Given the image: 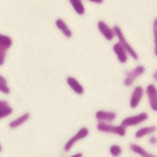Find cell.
<instances>
[{
  "label": "cell",
  "instance_id": "1",
  "mask_svg": "<svg viewBox=\"0 0 157 157\" xmlns=\"http://www.w3.org/2000/svg\"><path fill=\"white\" fill-rule=\"evenodd\" d=\"M96 129L99 132L110 134V135H115V136H119V137H124L126 135V128H124L121 124H114V121L113 123L97 121Z\"/></svg>",
  "mask_w": 157,
  "mask_h": 157
},
{
  "label": "cell",
  "instance_id": "2",
  "mask_svg": "<svg viewBox=\"0 0 157 157\" xmlns=\"http://www.w3.org/2000/svg\"><path fill=\"white\" fill-rule=\"evenodd\" d=\"M113 28H114V32H115V39H117V42H118V43H119V44L128 52V54H129V56H130L131 59H134V60H139V53H137L136 49L128 42V39H126V37H125L123 29L120 28V26L114 25Z\"/></svg>",
  "mask_w": 157,
  "mask_h": 157
},
{
  "label": "cell",
  "instance_id": "3",
  "mask_svg": "<svg viewBox=\"0 0 157 157\" xmlns=\"http://www.w3.org/2000/svg\"><path fill=\"white\" fill-rule=\"evenodd\" d=\"M150 118V114L147 112H140V113H136V114H132V115H128L125 117L123 120H121V125L124 128H134V126H139V125H142L144 123H146Z\"/></svg>",
  "mask_w": 157,
  "mask_h": 157
},
{
  "label": "cell",
  "instance_id": "4",
  "mask_svg": "<svg viewBox=\"0 0 157 157\" xmlns=\"http://www.w3.org/2000/svg\"><path fill=\"white\" fill-rule=\"evenodd\" d=\"M88 135H90V130H88V128H86V126L80 128V129H78V130H77V131H76L71 137H69V140L64 144V146H63V151H64L65 153L70 152L77 142L82 141V140H83V139H86Z\"/></svg>",
  "mask_w": 157,
  "mask_h": 157
},
{
  "label": "cell",
  "instance_id": "5",
  "mask_svg": "<svg viewBox=\"0 0 157 157\" xmlns=\"http://www.w3.org/2000/svg\"><path fill=\"white\" fill-rule=\"evenodd\" d=\"M145 71H146V67H145L144 65H136L135 67L128 70V71L125 72V75H124L123 85H124L125 87H131V86L136 82V80H137L139 77H141V76L145 74Z\"/></svg>",
  "mask_w": 157,
  "mask_h": 157
},
{
  "label": "cell",
  "instance_id": "6",
  "mask_svg": "<svg viewBox=\"0 0 157 157\" xmlns=\"http://www.w3.org/2000/svg\"><path fill=\"white\" fill-rule=\"evenodd\" d=\"M145 96L147 97L150 109L152 112H157V86L155 83H148L145 87Z\"/></svg>",
  "mask_w": 157,
  "mask_h": 157
},
{
  "label": "cell",
  "instance_id": "7",
  "mask_svg": "<svg viewBox=\"0 0 157 157\" xmlns=\"http://www.w3.org/2000/svg\"><path fill=\"white\" fill-rule=\"evenodd\" d=\"M145 96V87L142 86H135L131 91V94H130V98H129V107L131 109H135L140 105L142 98Z\"/></svg>",
  "mask_w": 157,
  "mask_h": 157
},
{
  "label": "cell",
  "instance_id": "8",
  "mask_svg": "<svg viewBox=\"0 0 157 157\" xmlns=\"http://www.w3.org/2000/svg\"><path fill=\"white\" fill-rule=\"evenodd\" d=\"M97 28L99 31V33L103 36V38L108 42H112L113 39H115V32H114V28L110 27L105 21L103 20H99L97 22Z\"/></svg>",
  "mask_w": 157,
  "mask_h": 157
},
{
  "label": "cell",
  "instance_id": "9",
  "mask_svg": "<svg viewBox=\"0 0 157 157\" xmlns=\"http://www.w3.org/2000/svg\"><path fill=\"white\" fill-rule=\"evenodd\" d=\"M94 118L97 121H103V123H113L117 120L118 118V114L117 112L114 110H104V109H101V110H97L94 113Z\"/></svg>",
  "mask_w": 157,
  "mask_h": 157
},
{
  "label": "cell",
  "instance_id": "10",
  "mask_svg": "<svg viewBox=\"0 0 157 157\" xmlns=\"http://www.w3.org/2000/svg\"><path fill=\"white\" fill-rule=\"evenodd\" d=\"M156 131H157L156 125H142L134 132V136H135L136 140H141L144 137H147V136L155 134Z\"/></svg>",
  "mask_w": 157,
  "mask_h": 157
},
{
  "label": "cell",
  "instance_id": "11",
  "mask_svg": "<svg viewBox=\"0 0 157 157\" xmlns=\"http://www.w3.org/2000/svg\"><path fill=\"white\" fill-rule=\"evenodd\" d=\"M66 83L69 86V88H71V91L78 96H82L85 93V87L74 76H67L66 77Z\"/></svg>",
  "mask_w": 157,
  "mask_h": 157
},
{
  "label": "cell",
  "instance_id": "12",
  "mask_svg": "<svg viewBox=\"0 0 157 157\" xmlns=\"http://www.w3.org/2000/svg\"><path fill=\"white\" fill-rule=\"evenodd\" d=\"M113 52H114V54H115V56H117V59H118V61H119L120 64H126V63H128V59H129L130 56H129L128 52H126L118 42H115V43L113 44Z\"/></svg>",
  "mask_w": 157,
  "mask_h": 157
},
{
  "label": "cell",
  "instance_id": "13",
  "mask_svg": "<svg viewBox=\"0 0 157 157\" xmlns=\"http://www.w3.org/2000/svg\"><path fill=\"white\" fill-rule=\"evenodd\" d=\"M29 118H31V113L25 112V113L20 114L18 117L13 118L12 120H10V121H9V128H10V129H17V128L22 126L23 124H26V123L29 120Z\"/></svg>",
  "mask_w": 157,
  "mask_h": 157
},
{
  "label": "cell",
  "instance_id": "14",
  "mask_svg": "<svg viewBox=\"0 0 157 157\" xmlns=\"http://www.w3.org/2000/svg\"><path fill=\"white\" fill-rule=\"evenodd\" d=\"M129 150L134 153V155H137V156H141V157H155V155L152 152H150L148 150H146L144 146L136 144V142H131L129 145Z\"/></svg>",
  "mask_w": 157,
  "mask_h": 157
},
{
  "label": "cell",
  "instance_id": "15",
  "mask_svg": "<svg viewBox=\"0 0 157 157\" xmlns=\"http://www.w3.org/2000/svg\"><path fill=\"white\" fill-rule=\"evenodd\" d=\"M55 27L61 32V34L66 38H71L72 37V29L70 28V26L63 20V18H56L55 20Z\"/></svg>",
  "mask_w": 157,
  "mask_h": 157
},
{
  "label": "cell",
  "instance_id": "16",
  "mask_svg": "<svg viewBox=\"0 0 157 157\" xmlns=\"http://www.w3.org/2000/svg\"><path fill=\"white\" fill-rule=\"evenodd\" d=\"M67 1H69V4L71 5L72 10H74L77 15H80V16L85 15L86 7H85V5H83V0H67Z\"/></svg>",
  "mask_w": 157,
  "mask_h": 157
},
{
  "label": "cell",
  "instance_id": "17",
  "mask_svg": "<svg viewBox=\"0 0 157 157\" xmlns=\"http://www.w3.org/2000/svg\"><path fill=\"white\" fill-rule=\"evenodd\" d=\"M152 38H153V55L157 58V17L152 22Z\"/></svg>",
  "mask_w": 157,
  "mask_h": 157
},
{
  "label": "cell",
  "instance_id": "18",
  "mask_svg": "<svg viewBox=\"0 0 157 157\" xmlns=\"http://www.w3.org/2000/svg\"><path fill=\"white\" fill-rule=\"evenodd\" d=\"M12 43H13V40H12V38L10 36L4 34V33H0V45H4V47H6V48L10 49L12 47Z\"/></svg>",
  "mask_w": 157,
  "mask_h": 157
},
{
  "label": "cell",
  "instance_id": "19",
  "mask_svg": "<svg viewBox=\"0 0 157 157\" xmlns=\"http://www.w3.org/2000/svg\"><path fill=\"white\" fill-rule=\"evenodd\" d=\"M109 153L113 157H118V156H120L123 153V147L120 145H118V144H113L109 147Z\"/></svg>",
  "mask_w": 157,
  "mask_h": 157
},
{
  "label": "cell",
  "instance_id": "20",
  "mask_svg": "<svg viewBox=\"0 0 157 157\" xmlns=\"http://www.w3.org/2000/svg\"><path fill=\"white\" fill-rule=\"evenodd\" d=\"M12 113H13V108H12L10 104H9V105H5V107H2V108H0V120H2V119H5V118L10 117Z\"/></svg>",
  "mask_w": 157,
  "mask_h": 157
},
{
  "label": "cell",
  "instance_id": "21",
  "mask_svg": "<svg viewBox=\"0 0 157 157\" xmlns=\"http://www.w3.org/2000/svg\"><path fill=\"white\" fill-rule=\"evenodd\" d=\"M7 50H9V48H6L4 45H0V66H2L5 64V61H6Z\"/></svg>",
  "mask_w": 157,
  "mask_h": 157
},
{
  "label": "cell",
  "instance_id": "22",
  "mask_svg": "<svg viewBox=\"0 0 157 157\" xmlns=\"http://www.w3.org/2000/svg\"><path fill=\"white\" fill-rule=\"evenodd\" d=\"M10 92H11V88H10V86L7 85V82H1V81H0V93L9 94Z\"/></svg>",
  "mask_w": 157,
  "mask_h": 157
},
{
  "label": "cell",
  "instance_id": "23",
  "mask_svg": "<svg viewBox=\"0 0 157 157\" xmlns=\"http://www.w3.org/2000/svg\"><path fill=\"white\" fill-rule=\"evenodd\" d=\"M148 144L152 145V146H157V136L155 134L148 136Z\"/></svg>",
  "mask_w": 157,
  "mask_h": 157
},
{
  "label": "cell",
  "instance_id": "24",
  "mask_svg": "<svg viewBox=\"0 0 157 157\" xmlns=\"http://www.w3.org/2000/svg\"><path fill=\"white\" fill-rule=\"evenodd\" d=\"M5 105H9V102L6 99H0V108H2Z\"/></svg>",
  "mask_w": 157,
  "mask_h": 157
},
{
  "label": "cell",
  "instance_id": "25",
  "mask_svg": "<svg viewBox=\"0 0 157 157\" xmlns=\"http://www.w3.org/2000/svg\"><path fill=\"white\" fill-rule=\"evenodd\" d=\"M71 156H72V157H82V156H83V153H82V152H80V151H77V152H74Z\"/></svg>",
  "mask_w": 157,
  "mask_h": 157
},
{
  "label": "cell",
  "instance_id": "26",
  "mask_svg": "<svg viewBox=\"0 0 157 157\" xmlns=\"http://www.w3.org/2000/svg\"><path fill=\"white\" fill-rule=\"evenodd\" d=\"M152 80H153V81H157V69L152 72Z\"/></svg>",
  "mask_w": 157,
  "mask_h": 157
},
{
  "label": "cell",
  "instance_id": "27",
  "mask_svg": "<svg viewBox=\"0 0 157 157\" xmlns=\"http://www.w3.org/2000/svg\"><path fill=\"white\" fill-rule=\"evenodd\" d=\"M87 1H90V2H93V4H102L104 0H87Z\"/></svg>",
  "mask_w": 157,
  "mask_h": 157
},
{
  "label": "cell",
  "instance_id": "28",
  "mask_svg": "<svg viewBox=\"0 0 157 157\" xmlns=\"http://www.w3.org/2000/svg\"><path fill=\"white\" fill-rule=\"evenodd\" d=\"M0 81H1V82H7V80L5 78V76H2L1 74H0Z\"/></svg>",
  "mask_w": 157,
  "mask_h": 157
},
{
  "label": "cell",
  "instance_id": "29",
  "mask_svg": "<svg viewBox=\"0 0 157 157\" xmlns=\"http://www.w3.org/2000/svg\"><path fill=\"white\" fill-rule=\"evenodd\" d=\"M2 151V146H1V144H0V152Z\"/></svg>",
  "mask_w": 157,
  "mask_h": 157
}]
</instances>
